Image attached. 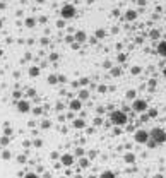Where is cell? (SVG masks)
<instances>
[{
    "label": "cell",
    "instance_id": "4",
    "mask_svg": "<svg viewBox=\"0 0 166 178\" xmlns=\"http://www.w3.org/2000/svg\"><path fill=\"white\" fill-rule=\"evenodd\" d=\"M132 110L137 111V113H142V111L147 110V103H146L144 99H135V101L132 103Z\"/></svg>",
    "mask_w": 166,
    "mask_h": 178
},
{
    "label": "cell",
    "instance_id": "17",
    "mask_svg": "<svg viewBox=\"0 0 166 178\" xmlns=\"http://www.w3.org/2000/svg\"><path fill=\"white\" fill-rule=\"evenodd\" d=\"M127 98H130V99H134V98H135V91H134V89H130V91L127 93Z\"/></svg>",
    "mask_w": 166,
    "mask_h": 178
},
{
    "label": "cell",
    "instance_id": "10",
    "mask_svg": "<svg viewBox=\"0 0 166 178\" xmlns=\"http://www.w3.org/2000/svg\"><path fill=\"white\" fill-rule=\"evenodd\" d=\"M81 106H82V101H81V99H74V101H70V110L79 111V110H81Z\"/></svg>",
    "mask_w": 166,
    "mask_h": 178
},
{
    "label": "cell",
    "instance_id": "14",
    "mask_svg": "<svg viewBox=\"0 0 166 178\" xmlns=\"http://www.w3.org/2000/svg\"><path fill=\"white\" fill-rule=\"evenodd\" d=\"M87 98H89V93H87L86 89L79 93V99H81V101H84V99H87Z\"/></svg>",
    "mask_w": 166,
    "mask_h": 178
},
{
    "label": "cell",
    "instance_id": "24",
    "mask_svg": "<svg viewBox=\"0 0 166 178\" xmlns=\"http://www.w3.org/2000/svg\"><path fill=\"white\" fill-rule=\"evenodd\" d=\"M36 2H39V3H41V2H45V0H36Z\"/></svg>",
    "mask_w": 166,
    "mask_h": 178
},
{
    "label": "cell",
    "instance_id": "23",
    "mask_svg": "<svg viewBox=\"0 0 166 178\" xmlns=\"http://www.w3.org/2000/svg\"><path fill=\"white\" fill-rule=\"evenodd\" d=\"M163 74H165V77H166V67H165V70H163Z\"/></svg>",
    "mask_w": 166,
    "mask_h": 178
},
{
    "label": "cell",
    "instance_id": "19",
    "mask_svg": "<svg viewBox=\"0 0 166 178\" xmlns=\"http://www.w3.org/2000/svg\"><path fill=\"white\" fill-rule=\"evenodd\" d=\"M132 74H134V75H135V74H141V67H134V69H132Z\"/></svg>",
    "mask_w": 166,
    "mask_h": 178
},
{
    "label": "cell",
    "instance_id": "8",
    "mask_svg": "<svg viewBox=\"0 0 166 178\" xmlns=\"http://www.w3.org/2000/svg\"><path fill=\"white\" fill-rule=\"evenodd\" d=\"M135 19H137V12L135 10L130 9V10L125 12V21H135Z\"/></svg>",
    "mask_w": 166,
    "mask_h": 178
},
{
    "label": "cell",
    "instance_id": "20",
    "mask_svg": "<svg viewBox=\"0 0 166 178\" xmlns=\"http://www.w3.org/2000/svg\"><path fill=\"white\" fill-rule=\"evenodd\" d=\"M81 166L86 168V166H87V159H81Z\"/></svg>",
    "mask_w": 166,
    "mask_h": 178
},
{
    "label": "cell",
    "instance_id": "18",
    "mask_svg": "<svg viewBox=\"0 0 166 178\" xmlns=\"http://www.w3.org/2000/svg\"><path fill=\"white\" fill-rule=\"evenodd\" d=\"M125 161H127V163H132V161H134V154H127V156H125Z\"/></svg>",
    "mask_w": 166,
    "mask_h": 178
},
{
    "label": "cell",
    "instance_id": "21",
    "mask_svg": "<svg viewBox=\"0 0 166 178\" xmlns=\"http://www.w3.org/2000/svg\"><path fill=\"white\" fill-rule=\"evenodd\" d=\"M103 177H113V173H111V171H105V173H103Z\"/></svg>",
    "mask_w": 166,
    "mask_h": 178
},
{
    "label": "cell",
    "instance_id": "11",
    "mask_svg": "<svg viewBox=\"0 0 166 178\" xmlns=\"http://www.w3.org/2000/svg\"><path fill=\"white\" fill-rule=\"evenodd\" d=\"M158 53H159L161 57H166V41H159V45H158Z\"/></svg>",
    "mask_w": 166,
    "mask_h": 178
},
{
    "label": "cell",
    "instance_id": "7",
    "mask_svg": "<svg viewBox=\"0 0 166 178\" xmlns=\"http://www.w3.org/2000/svg\"><path fill=\"white\" fill-rule=\"evenodd\" d=\"M74 163V156H70V154H63L62 156V165L63 166H70Z\"/></svg>",
    "mask_w": 166,
    "mask_h": 178
},
{
    "label": "cell",
    "instance_id": "13",
    "mask_svg": "<svg viewBox=\"0 0 166 178\" xmlns=\"http://www.w3.org/2000/svg\"><path fill=\"white\" fill-rule=\"evenodd\" d=\"M38 74H39V69H38V67H31V69H29V75H31V77H36Z\"/></svg>",
    "mask_w": 166,
    "mask_h": 178
},
{
    "label": "cell",
    "instance_id": "2",
    "mask_svg": "<svg viewBox=\"0 0 166 178\" xmlns=\"http://www.w3.org/2000/svg\"><path fill=\"white\" fill-rule=\"evenodd\" d=\"M149 137L156 142V144H163V142H166V132L163 130V129H153L151 132H149Z\"/></svg>",
    "mask_w": 166,
    "mask_h": 178
},
{
    "label": "cell",
    "instance_id": "22",
    "mask_svg": "<svg viewBox=\"0 0 166 178\" xmlns=\"http://www.w3.org/2000/svg\"><path fill=\"white\" fill-rule=\"evenodd\" d=\"M149 115H151V117H156V115H158V111H156V110H153V111H149Z\"/></svg>",
    "mask_w": 166,
    "mask_h": 178
},
{
    "label": "cell",
    "instance_id": "12",
    "mask_svg": "<svg viewBox=\"0 0 166 178\" xmlns=\"http://www.w3.org/2000/svg\"><path fill=\"white\" fill-rule=\"evenodd\" d=\"M74 127H75V129H84V127H86V122L81 120V118H77V120L74 122Z\"/></svg>",
    "mask_w": 166,
    "mask_h": 178
},
{
    "label": "cell",
    "instance_id": "6",
    "mask_svg": "<svg viewBox=\"0 0 166 178\" xmlns=\"http://www.w3.org/2000/svg\"><path fill=\"white\" fill-rule=\"evenodd\" d=\"M17 110H19L21 113H27V111L31 110L29 101H19V103H17Z\"/></svg>",
    "mask_w": 166,
    "mask_h": 178
},
{
    "label": "cell",
    "instance_id": "5",
    "mask_svg": "<svg viewBox=\"0 0 166 178\" xmlns=\"http://www.w3.org/2000/svg\"><path fill=\"white\" fill-rule=\"evenodd\" d=\"M149 139V132L147 130H137L135 132V142L137 144H146Z\"/></svg>",
    "mask_w": 166,
    "mask_h": 178
},
{
    "label": "cell",
    "instance_id": "15",
    "mask_svg": "<svg viewBox=\"0 0 166 178\" xmlns=\"http://www.w3.org/2000/svg\"><path fill=\"white\" fill-rule=\"evenodd\" d=\"M57 81H58L57 75H50V77H48V82H50V84H57Z\"/></svg>",
    "mask_w": 166,
    "mask_h": 178
},
{
    "label": "cell",
    "instance_id": "25",
    "mask_svg": "<svg viewBox=\"0 0 166 178\" xmlns=\"http://www.w3.org/2000/svg\"><path fill=\"white\" fill-rule=\"evenodd\" d=\"M0 27H2V21H0Z\"/></svg>",
    "mask_w": 166,
    "mask_h": 178
},
{
    "label": "cell",
    "instance_id": "26",
    "mask_svg": "<svg viewBox=\"0 0 166 178\" xmlns=\"http://www.w3.org/2000/svg\"><path fill=\"white\" fill-rule=\"evenodd\" d=\"M0 55H2V51H0Z\"/></svg>",
    "mask_w": 166,
    "mask_h": 178
},
{
    "label": "cell",
    "instance_id": "9",
    "mask_svg": "<svg viewBox=\"0 0 166 178\" xmlns=\"http://www.w3.org/2000/svg\"><path fill=\"white\" fill-rule=\"evenodd\" d=\"M74 39H75L77 43H84V41L87 39V36H86V33H82V31H79V33H75V36H74Z\"/></svg>",
    "mask_w": 166,
    "mask_h": 178
},
{
    "label": "cell",
    "instance_id": "16",
    "mask_svg": "<svg viewBox=\"0 0 166 178\" xmlns=\"http://www.w3.org/2000/svg\"><path fill=\"white\" fill-rule=\"evenodd\" d=\"M26 26L27 27H34V19H26Z\"/></svg>",
    "mask_w": 166,
    "mask_h": 178
},
{
    "label": "cell",
    "instance_id": "3",
    "mask_svg": "<svg viewBox=\"0 0 166 178\" xmlns=\"http://www.w3.org/2000/svg\"><path fill=\"white\" fill-rule=\"evenodd\" d=\"M75 14H77V10H75V7H74V5H63V7H62V10H60V15H62V19H63V21L74 19V17H75Z\"/></svg>",
    "mask_w": 166,
    "mask_h": 178
},
{
    "label": "cell",
    "instance_id": "1",
    "mask_svg": "<svg viewBox=\"0 0 166 178\" xmlns=\"http://www.w3.org/2000/svg\"><path fill=\"white\" fill-rule=\"evenodd\" d=\"M111 123L117 125V127H123V125L127 123V115H125V111H122V110L113 111V113H111Z\"/></svg>",
    "mask_w": 166,
    "mask_h": 178
}]
</instances>
